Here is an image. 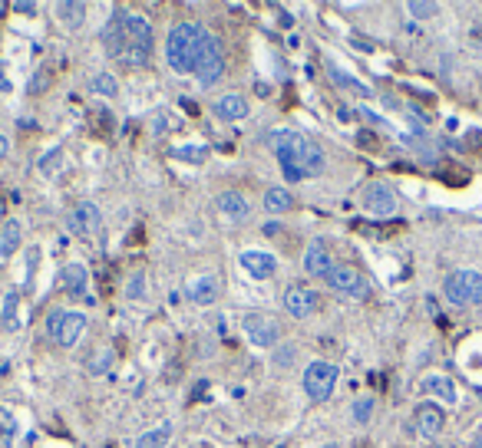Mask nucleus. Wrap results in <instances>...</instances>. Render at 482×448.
<instances>
[{
    "mask_svg": "<svg viewBox=\"0 0 482 448\" xmlns=\"http://www.w3.org/2000/svg\"><path fill=\"white\" fill-rule=\"evenodd\" d=\"M473 448H482V435H479V439H476V445Z\"/></svg>",
    "mask_w": 482,
    "mask_h": 448,
    "instance_id": "nucleus-42",
    "label": "nucleus"
},
{
    "mask_svg": "<svg viewBox=\"0 0 482 448\" xmlns=\"http://www.w3.org/2000/svg\"><path fill=\"white\" fill-rule=\"evenodd\" d=\"M360 205H364L366 214H374V218H390L396 214L400 208V198H396V191L386 185V181H370L360 195Z\"/></svg>",
    "mask_w": 482,
    "mask_h": 448,
    "instance_id": "nucleus-10",
    "label": "nucleus"
},
{
    "mask_svg": "<svg viewBox=\"0 0 482 448\" xmlns=\"http://www.w3.org/2000/svg\"><path fill=\"white\" fill-rule=\"evenodd\" d=\"M43 86H47V76L40 73V76H33V83H30V93H40Z\"/></svg>",
    "mask_w": 482,
    "mask_h": 448,
    "instance_id": "nucleus-37",
    "label": "nucleus"
},
{
    "mask_svg": "<svg viewBox=\"0 0 482 448\" xmlns=\"http://www.w3.org/2000/svg\"><path fill=\"white\" fill-rule=\"evenodd\" d=\"M241 330L248 336V343L258 346V350H271V346L281 343V323L278 316L271 314H248L241 320Z\"/></svg>",
    "mask_w": 482,
    "mask_h": 448,
    "instance_id": "nucleus-6",
    "label": "nucleus"
},
{
    "mask_svg": "<svg viewBox=\"0 0 482 448\" xmlns=\"http://www.w3.org/2000/svg\"><path fill=\"white\" fill-rule=\"evenodd\" d=\"M443 294L453 306L482 304V274L479 270H453V274L446 277Z\"/></svg>",
    "mask_w": 482,
    "mask_h": 448,
    "instance_id": "nucleus-5",
    "label": "nucleus"
},
{
    "mask_svg": "<svg viewBox=\"0 0 482 448\" xmlns=\"http://www.w3.org/2000/svg\"><path fill=\"white\" fill-rule=\"evenodd\" d=\"M215 113L222 115V119H228V122H241V119H248L251 105L245 96L238 93H228V96H218V103H215Z\"/></svg>",
    "mask_w": 482,
    "mask_h": 448,
    "instance_id": "nucleus-19",
    "label": "nucleus"
},
{
    "mask_svg": "<svg viewBox=\"0 0 482 448\" xmlns=\"http://www.w3.org/2000/svg\"><path fill=\"white\" fill-rule=\"evenodd\" d=\"M374 409H376L374 396H360V399H354V406H350V419L357 422V425H366V422L374 419Z\"/></svg>",
    "mask_w": 482,
    "mask_h": 448,
    "instance_id": "nucleus-27",
    "label": "nucleus"
},
{
    "mask_svg": "<svg viewBox=\"0 0 482 448\" xmlns=\"http://www.w3.org/2000/svg\"><path fill=\"white\" fill-rule=\"evenodd\" d=\"M172 422H159V425H152V429H145L139 439L133 442V448H169V442H172Z\"/></svg>",
    "mask_w": 482,
    "mask_h": 448,
    "instance_id": "nucleus-21",
    "label": "nucleus"
},
{
    "mask_svg": "<svg viewBox=\"0 0 482 448\" xmlns=\"http://www.w3.org/2000/svg\"><path fill=\"white\" fill-rule=\"evenodd\" d=\"M89 89H93L96 96H103V99H116V96H119L116 76H113V73H106V69H103V73H96V76L89 79Z\"/></svg>",
    "mask_w": 482,
    "mask_h": 448,
    "instance_id": "nucleus-26",
    "label": "nucleus"
},
{
    "mask_svg": "<svg viewBox=\"0 0 482 448\" xmlns=\"http://www.w3.org/2000/svg\"><path fill=\"white\" fill-rule=\"evenodd\" d=\"M291 191L288 188H281V185H274V188L264 191V198H261V208L268 211V214H284V211L291 208Z\"/></svg>",
    "mask_w": 482,
    "mask_h": 448,
    "instance_id": "nucleus-23",
    "label": "nucleus"
},
{
    "mask_svg": "<svg viewBox=\"0 0 482 448\" xmlns=\"http://www.w3.org/2000/svg\"><path fill=\"white\" fill-rule=\"evenodd\" d=\"M60 287L67 290L69 297H83L89 287V270L83 260H69L67 268L60 270Z\"/></svg>",
    "mask_w": 482,
    "mask_h": 448,
    "instance_id": "nucleus-17",
    "label": "nucleus"
},
{
    "mask_svg": "<svg viewBox=\"0 0 482 448\" xmlns=\"http://www.w3.org/2000/svg\"><path fill=\"white\" fill-rule=\"evenodd\" d=\"M281 304H284V310H288V316H294V320H308L314 310H318V294L310 290V287L304 284H294L284 290V297H281Z\"/></svg>",
    "mask_w": 482,
    "mask_h": 448,
    "instance_id": "nucleus-12",
    "label": "nucleus"
},
{
    "mask_svg": "<svg viewBox=\"0 0 482 448\" xmlns=\"http://www.w3.org/2000/svg\"><path fill=\"white\" fill-rule=\"evenodd\" d=\"M330 79L337 83L340 89H350V93H357V96H370V89L364 86V83H357V79H350L347 73H340L337 67H330Z\"/></svg>",
    "mask_w": 482,
    "mask_h": 448,
    "instance_id": "nucleus-30",
    "label": "nucleus"
},
{
    "mask_svg": "<svg viewBox=\"0 0 482 448\" xmlns=\"http://www.w3.org/2000/svg\"><path fill=\"white\" fill-rule=\"evenodd\" d=\"M294 356H298V350H294V346H281L278 353H274V366H281V369H284V366H291V362H294Z\"/></svg>",
    "mask_w": 482,
    "mask_h": 448,
    "instance_id": "nucleus-35",
    "label": "nucleus"
},
{
    "mask_svg": "<svg viewBox=\"0 0 482 448\" xmlns=\"http://www.w3.org/2000/svg\"><path fill=\"white\" fill-rule=\"evenodd\" d=\"M109 366H113V350H96V353H93V360H89V372H93V376H99V372H106Z\"/></svg>",
    "mask_w": 482,
    "mask_h": 448,
    "instance_id": "nucleus-33",
    "label": "nucleus"
},
{
    "mask_svg": "<svg viewBox=\"0 0 482 448\" xmlns=\"http://www.w3.org/2000/svg\"><path fill=\"white\" fill-rule=\"evenodd\" d=\"M268 149L278 155V165L288 181H304L314 178V175L324 172V152L310 142L304 132H294V129H278V132H268Z\"/></svg>",
    "mask_w": 482,
    "mask_h": 448,
    "instance_id": "nucleus-2",
    "label": "nucleus"
},
{
    "mask_svg": "<svg viewBox=\"0 0 482 448\" xmlns=\"http://www.w3.org/2000/svg\"><path fill=\"white\" fill-rule=\"evenodd\" d=\"M205 33L208 30L192 23V20H182L169 30L165 37V59L175 73H195L198 67V57H202V43H205Z\"/></svg>",
    "mask_w": 482,
    "mask_h": 448,
    "instance_id": "nucleus-3",
    "label": "nucleus"
},
{
    "mask_svg": "<svg viewBox=\"0 0 482 448\" xmlns=\"http://www.w3.org/2000/svg\"><path fill=\"white\" fill-rule=\"evenodd\" d=\"M238 264L248 270L254 280H268V277L278 274V260H274V254H268V251H258V248L241 251V254H238Z\"/></svg>",
    "mask_w": 482,
    "mask_h": 448,
    "instance_id": "nucleus-14",
    "label": "nucleus"
},
{
    "mask_svg": "<svg viewBox=\"0 0 482 448\" xmlns=\"http://www.w3.org/2000/svg\"><path fill=\"white\" fill-rule=\"evenodd\" d=\"M476 37H479V40H482V23H479V27H476Z\"/></svg>",
    "mask_w": 482,
    "mask_h": 448,
    "instance_id": "nucleus-41",
    "label": "nucleus"
},
{
    "mask_svg": "<svg viewBox=\"0 0 482 448\" xmlns=\"http://www.w3.org/2000/svg\"><path fill=\"white\" fill-rule=\"evenodd\" d=\"M225 76V57H222V43L215 33H205L202 43V57H198V67H195V79L202 83L205 89L215 86L218 79Z\"/></svg>",
    "mask_w": 482,
    "mask_h": 448,
    "instance_id": "nucleus-7",
    "label": "nucleus"
},
{
    "mask_svg": "<svg viewBox=\"0 0 482 448\" xmlns=\"http://www.w3.org/2000/svg\"><path fill=\"white\" fill-rule=\"evenodd\" d=\"M327 287L340 297H354V300H366L370 297V280L360 274L357 268H347V264H337L327 277Z\"/></svg>",
    "mask_w": 482,
    "mask_h": 448,
    "instance_id": "nucleus-9",
    "label": "nucleus"
},
{
    "mask_svg": "<svg viewBox=\"0 0 482 448\" xmlns=\"http://www.w3.org/2000/svg\"><path fill=\"white\" fill-rule=\"evenodd\" d=\"M337 376H340V369L334 366V362L314 360L308 369H304V392H308L314 402L330 399V392H334V386H337Z\"/></svg>",
    "mask_w": 482,
    "mask_h": 448,
    "instance_id": "nucleus-8",
    "label": "nucleus"
},
{
    "mask_svg": "<svg viewBox=\"0 0 482 448\" xmlns=\"http://www.w3.org/2000/svg\"><path fill=\"white\" fill-rule=\"evenodd\" d=\"M4 13H7V4H0V17H4Z\"/></svg>",
    "mask_w": 482,
    "mask_h": 448,
    "instance_id": "nucleus-40",
    "label": "nucleus"
},
{
    "mask_svg": "<svg viewBox=\"0 0 482 448\" xmlns=\"http://www.w3.org/2000/svg\"><path fill=\"white\" fill-rule=\"evenodd\" d=\"M0 439L4 442L17 439V415H13V409H7V406H0Z\"/></svg>",
    "mask_w": 482,
    "mask_h": 448,
    "instance_id": "nucleus-29",
    "label": "nucleus"
},
{
    "mask_svg": "<svg viewBox=\"0 0 482 448\" xmlns=\"http://www.w3.org/2000/svg\"><path fill=\"white\" fill-rule=\"evenodd\" d=\"M57 17L63 20L67 27H83V20H86V4L63 0V4H57Z\"/></svg>",
    "mask_w": 482,
    "mask_h": 448,
    "instance_id": "nucleus-25",
    "label": "nucleus"
},
{
    "mask_svg": "<svg viewBox=\"0 0 482 448\" xmlns=\"http://www.w3.org/2000/svg\"><path fill=\"white\" fill-rule=\"evenodd\" d=\"M443 409L433 406V402H423V406H416V432L423 435V439H436L439 432H443Z\"/></svg>",
    "mask_w": 482,
    "mask_h": 448,
    "instance_id": "nucleus-16",
    "label": "nucleus"
},
{
    "mask_svg": "<svg viewBox=\"0 0 482 448\" xmlns=\"http://www.w3.org/2000/svg\"><path fill=\"white\" fill-rule=\"evenodd\" d=\"M125 297H129V300H142L145 297V274L142 270H135V274L129 277V284H125Z\"/></svg>",
    "mask_w": 482,
    "mask_h": 448,
    "instance_id": "nucleus-34",
    "label": "nucleus"
},
{
    "mask_svg": "<svg viewBox=\"0 0 482 448\" xmlns=\"http://www.w3.org/2000/svg\"><path fill=\"white\" fill-rule=\"evenodd\" d=\"M103 43L109 57H116L125 67H145L155 43L152 23L135 10H116V17L103 30Z\"/></svg>",
    "mask_w": 482,
    "mask_h": 448,
    "instance_id": "nucleus-1",
    "label": "nucleus"
},
{
    "mask_svg": "<svg viewBox=\"0 0 482 448\" xmlns=\"http://www.w3.org/2000/svg\"><path fill=\"white\" fill-rule=\"evenodd\" d=\"M13 7H17L20 13H37V4H30V0H20V4H13Z\"/></svg>",
    "mask_w": 482,
    "mask_h": 448,
    "instance_id": "nucleus-36",
    "label": "nucleus"
},
{
    "mask_svg": "<svg viewBox=\"0 0 482 448\" xmlns=\"http://www.w3.org/2000/svg\"><path fill=\"white\" fill-rule=\"evenodd\" d=\"M436 10H439V4H426V0H410V4H406V13H410V17H420V20L436 17Z\"/></svg>",
    "mask_w": 482,
    "mask_h": 448,
    "instance_id": "nucleus-32",
    "label": "nucleus"
},
{
    "mask_svg": "<svg viewBox=\"0 0 482 448\" xmlns=\"http://www.w3.org/2000/svg\"><path fill=\"white\" fill-rule=\"evenodd\" d=\"M67 224H69L73 234H79V238H93V234L103 228V211H99L96 201H79L77 208L69 211Z\"/></svg>",
    "mask_w": 482,
    "mask_h": 448,
    "instance_id": "nucleus-11",
    "label": "nucleus"
},
{
    "mask_svg": "<svg viewBox=\"0 0 482 448\" xmlns=\"http://www.w3.org/2000/svg\"><path fill=\"white\" fill-rule=\"evenodd\" d=\"M37 165H40V172H43V175H53L60 165H63V149H60V145H57V149H50V152L43 155Z\"/></svg>",
    "mask_w": 482,
    "mask_h": 448,
    "instance_id": "nucleus-31",
    "label": "nucleus"
},
{
    "mask_svg": "<svg viewBox=\"0 0 482 448\" xmlns=\"http://www.w3.org/2000/svg\"><path fill=\"white\" fill-rule=\"evenodd\" d=\"M334 268H337V264L330 258L327 244H324V241H310L308 251H304V274L314 277V280H327Z\"/></svg>",
    "mask_w": 482,
    "mask_h": 448,
    "instance_id": "nucleus-13",
    "label": "nucleus"
},
{
    "mask_svg": "<svg viewBox=\"0 0 482 448\" xmlns=\"http://www.w3.org/2000/svg\"><path fill=\"white\" fill-rule=\"evenodd\" d=\"M172 159H182V162L202 165L205 159H208V149H205V145H179V149H172Z\"/></svg>",
    "mask_w": 482,
    "mask_h": 448,
    "instance_id": "nucleus-28",
    "label": "nucleus"
},
{
    "mask_svg": "<svg viewBox=\"0 0 482 448\" xmlns=\"http://www.w3.org/2000/svg\"><path fill=\"white\" fill-rule=\"evenodd\" d=\"M278 231H281L278 221H271V224H264V234H278Z\"/></svg>",
    "mask_w": 482,
    "mask_h": 448,
    "instance_id": "nucleus-39",
    "label": "nucleus"
},
{
    "mask_svg": "<svg viewBox=\"0 0 482 448\" xmlns=\"http://www.w3.org/2000/svg\"><path fill=\"white\" fill-rule=\"evenodd\" d=\"M420 392H426V396H436V399H443V402H456V399H459V396H456L453 379H446V376H439V372H433V376H423V379H420Z\"/></svg>",
    "mask_w": 482,
    "mask_h": 448,
    "instance_id": "nucleus-20",
    "label": "nucleus"
},
{
    "mask_svg": "<svg viewBox=\"0 0 482 448\" xmlns=\"http://www.w3.org/2000/svg\"><path fill=\"white\" fill-rule=\"evenodd\" d=\"M215 208H218V214H222L228 224H241V221H248V214H251V205L241 191H222V195L215 198Z\"/></svg>",
    "mask_w": 482,
    "mask_h": 448,
    "instance_id": "nucleus-15",
    "label": "nucleus"
},
{
    "mask_svg": "<svg viewBox=\"0 0 482 448\" xmlns=\"http://www.w3.org/2000/svg\"><path fill=\"white\" fill-rule=\"evenodd\" d=\"M89 330V320L86 314H79V310H53L47 316V333L50 340L63 350H73V346L83 340V333Z\"/></svg>",
    "mask_w": 482,
    "mask_h": 448,
    "instance_id": "nucleus-4",
    "label": "nucleus"
},
{
    "mask_svg": "<svg viewBox=\"0 0 482 448\" xmlns=\"http://www.w3.org/2000/svg\"><path fill=\"white\" fill-rule=\"evenodd\" d=\"M218 277H212V274H202V277H192L189 280V287H185V294H189V300L192 304H198V306H208V304H215L218 300Z\"/></svg>",
    "mask_w": 482,
    "mask_h": 448,
    "instance_id": "nucleus-18",
    "label": "nucleus"
},
{
    "mask_svg": "<svg viewBox=\"0 0 482 448\" xmlns=\"http://www.w3.org/2000/svg\"><path fill=\"white\" fill-rule=\"evenodd\" d=\"M7 152H10V139L0 132V159H7Z\"/></svg>",
    "mask_w": 482,
    "mask_h": 448,
    "instance_id": "nucleus-38",
    "label": "nucleus"
},
{
    "mask_svg": "<svg viewBox=\"0 0 482 448\" xmlns=\"http://www.w3.org/2000/svg\"><path fill=\"white\" fill-rule=\"evenodd\" d=\"M20 241H23V228H20V221L17 218L4 221V228H0V258L4 260L13 258L17 248H20Z\"/></svg>",
    "mask_w": 482,
    "mask_h": 448,
    "instance_id": "nucleus-22",
    "label": "nucleus"
},
{
    "mask_svg": "<svg viewBox=\"0 0 482 448\" xmlns=\"http://www.w3.org/2000/svg\"><path fill=\"white\" fill-rule=\"evenodd\" d=\"M20 294L17 290H10L7 297H4V306H0V323L7 326V330H20L23 326V320H20Z\"/></svg>",
    "mask_w": 482,
    "mask_h": 448,
    "instance_id": "nucleus-24",
    "label": "nucleus"
}]
</instances>
